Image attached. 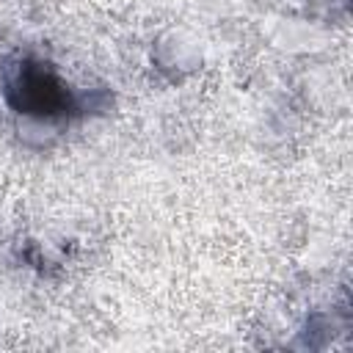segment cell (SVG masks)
<instances>
[{"mask_svg": "<svg viewBox=\"0 0 353 353\" xmlns=\"http://www.w3.org/2000/svg\"><path fill=\"white\" fill-rule=\"evenodd\" d=\"M8 99L22 113L33 116H61L69 108L66 85L39 63H28L17 72L8 85Z\"/></svg>", "mask_w": 353, "mask_h": 353, "instance_id": "6da1fadb", "label": "cell"}]
</instances>
